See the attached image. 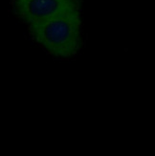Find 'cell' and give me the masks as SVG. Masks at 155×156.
<instances>
[{"label":"cell","mask_w":155,"mask_h":156,"mask_svg":"<svg viewBox=\"0 0 155 156\" xmlns=\"http://www.w3.org/2000/svg\"><path fill=\"white\" fill-rule=\"evenodd\" d=\"M28 30L44 51L57 58L74 57L82 48L83 21L79 10L66 11L28 25Z\"/></svg>","instance_id":"6da1fadb"},{"label":"cell","mask_w":155,"mask_h":156,"mask_svg":"<svg viewBox=\"0 0 155 156\" xmlns=\"http://www.w3.org/2000/svg\"><path fill=\"white\" fill-rule=\"evenodd\" d=\"M80 0H12L15 16L28 25L43 21L63 12L79 10Z\"/></svg>","instance_id":"7a4b0ae2"}]
</instances>
